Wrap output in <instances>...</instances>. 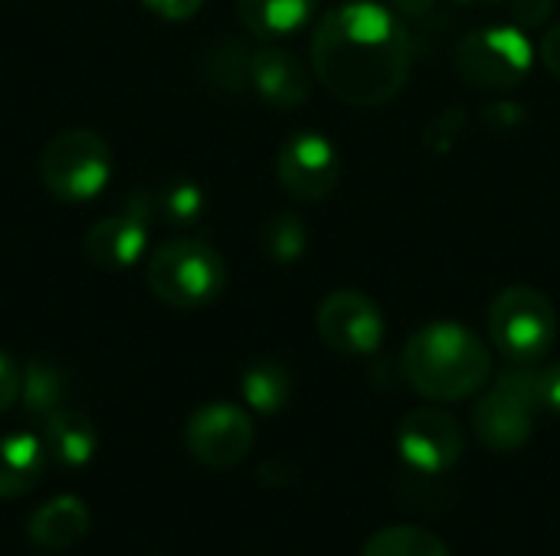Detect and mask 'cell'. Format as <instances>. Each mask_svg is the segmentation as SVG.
Segmentation results:
<instances>
[{
    "label": "cell",
    "instance_id": "f1b7e54d",
    "mask_svg": "<svg viewBox=\"0 0 560 556\" xmlns=\"http://www.w3.org/2000/svg\"><path fill=\"white\" fill-rule=\"evenodd\" d=\"M495 128H509V125H515L518 118H522V111H518V105H505V102H499V105H492L489 108V115H486Z\"/></svg>",
    "mask_w": 560,
    "mask_h": 556
},
{
    "label": "cell",
    "instance_id": "9c48e42d",
    "mask_svg": "<svg viewBox=\"0 0 560 556\" xmlns=\"http://www.w3.org/2000/svg\"><path fill=\"white\" fill-rule=\"evenodd\" d=\"M151 216H154V197L144 190L131 193L118 213L92 223V229L85 233L89 262L98 269H108V272H121V269L138 265L148 252Z\"/></svg>",
    "mask_w": 560,
    "mask_h": 556
},
{
    "label": "cell",
    "instance_id": "8992f818",
    "mask_svg": "<svg viewBox=\"0 0 560 556\" xmlns=\"http://www.w3.org/2000/svg\"><path fill=\"white\" fill-rule=\"evenodd\" d=\"M456 72L482 92H505L525 82L535 66V46L522 26H482L456 43Z\"/></svg>",
    "mask_w": 560,
    "mask_h": 556
},
{
    "label": "cell",
    "instance_id": "3957f363",
    "mask_svg": "<svg viewBox=\"0 0 560 556\" xmlns=\"http://www.w3.org/2000/svg\"><path fill=\"white\" fill-rule=\"evenodd\" d=\"M144 282L151 295L171 308H203L226 288V262L203 239H167L148 256Z\"/></svg>",
    "mask_w": 560,
    "mask_h": 556
},
{
    "label": "cell",
    "instance_id": "5b68a950",
    "mask_svg": "<svg viewBox=\"0 0 560 556\" xmlns=\"http://www.w3.org/2000/svg\"><path fill=\"white\" fill-rule=\"evenodd\" d=\"M112 177V147L89 128L59 131L39 154V180L62 203H85Z\"/></svg>",
    "mask_w": 560,
    "mask_h": 556
},
{
    "label": "cell",
    "instance_id": "4dcf8cb0",
    "mask_svg": "<svg viewBox=\"0 0 560 556\" xmlns=\"http://www.w3.org/2000/svg\"><path fill=\"white\" fill-rule=\"evenodd\" d=\"M456 3H463V7H472V3H492V7H495V3H502V0H456Z\"/></svg>",
    "mask_w": 560,
    "mask_h": 556
},
{
    "label": "cell",
    "instance_id": "52a82bcc",
    "mask_svg": "<svg viewBox=\"0 0 560 556\" xmlns=\"http://www.w3.org/2000/svg\"><path fill=\"white\" fill-rule=\"evenodd\" d=\"M256 442L253 416L233 403H207L190 413L184 446L207 469H236Z\"/></svg>",
    "mask_w": 560,
    "mask_h": 556
},
{
    "label": "cell",
    "instance_id": "44dd1931",
    "mask_svg": "<svg viewBox=\"0 0 560 556\" xmlns=\"http://www.w3.org/2000/svg\"><path fill=\"white\" fill-rule=\"evenodd\" d=\"M502 377L528 397L538 416H560V364H515Z\"/></svg>",
    "mask_w": 560,
    "mask_h": 556
},
{
    "label": "cell",
    "instance_id": "ac0fdd59",
    "mask_svg": "<svg viewBox=\"0 0 560 556\" xmlns=\"http://www.w3.org/2000/svg\"><path fill=\"white\" fill-rule=\"evenodd\" d=\"M66 397H69V374L52 364V360H30L23 367V390H20V400H23V410L33 416V419H46L52 416L56 410L66 406Z\"/></svg>",
    "mask_w": 560,
    "mask_h": 556
},
{
    "label": "cell",
    "instance_id": "cb8c5ba5",
    "mask_svg": "<svg viewBox=\"0 0 560 556\" xmlns=\"http://www.w3.org/2000/svg\"><path fill=\"white\" fill-rule=\"evenodd\" d=\"M207 206L203 190L194 180H177L167 184L158 197H154V213H161L164 223H194Z\"/></svg>",
    "mask_w": 560,
    "mask_h": 556
},
{
    "label": "cell",
    "instance_id": "4fadbf2b",
    "mask_svg": "<svg viewBox=\"0 0 560 556\" xmlns=\"http://www.w3.org/2000/svg\"><path fill=\"white\" fill-rule=\"evenodd\" d=\"M249 88L272 108H299L312 95V72L295 52L266 46L249 56Z\"/></svg>",
    "mask_w": 560,
    "mask_h": 556
},
{
    "label": "cell",
    "instance_id": "2e32d148",
    "mask_svg": "<svg viewBox=\"0 0 560 556\" xmlns=\"http://www.w3.org/2000/svg\"><path fill=\"white\" fill-rule=\"evenodd\" d=\"M49 456L39 436L7 433L0 439V501H16L30 495L46 475Z\"/></svg>",
    "mask_w": 560,
    "mask_h": 556
},
{
    "label": "cell",
    "instance_id": "277c9868",
    "mask_svg": "<svg viewBox=\"0 0 560 556\" xmlns=\"http://www.w3.org/2000/svg\"><path fill=\"white\" fill-rule=\"evenodd\" d=\"M489 338L512 364H538L558 341V311L545 292L509 285L489 308Z\"/></svg>",
    "mask_w": 560,
    "mask_h": 556
},
{
    "label": "cell",
    "instance_id": "ffe728a7",
    "mask_svg": "<svg viewBox=\"0 0 560 556\" xmlns=\"http://www.w3.org/2000/svg\"><path fill=\"white\" fill-rule=\"evenodd\" d=\"M361 556H453L440 534L417 524H390L368 537Z\"/></svg>",
    "mask_w": 560,
    "mask_h": 556
},
{
    "label": "cell",
    "instance_id": "8fae6325",
    "mask_svg": "<svg viewBox=\"0 0 560 556\" xmlns=\"http://www.w3.org/2000/svg\"><path fill=\"white\" fill-rule=\"evenodd\" d=\"M315 328H318V338L331 351L348 354V357L374 354L384 341V315H381L377 301L354 288L331 292L318 305Z\"/></svg>",
    "mask_w": 560,
    "mask_h": 556
},
{
    "label": "cell",
    "instance_id": "603a6c76",
    "mask_svg": "<svg viewBox=\"0 0 560 556\" xmlns=\"http://www.w3.org/2000/svg\"><path fill=\"white\" fill-rule=\"evenodd\" d=\"M249 56L240 43L226 39L217 49H210L207 56V75L213 85L226 88V92H243L249 85Z\"/></svg>",
    "mask_w": 560,
    "mask_h": 556
},
{
    "label": "cell",
    "instance_id": "7c38bea8",
    "mask_svg": "<svg viewBox=\"0 0 560 556\" xmlns=\"http://www.w3.org/2000/svg\"><path fill=\"white\" fill-rule=\"evenodd\" d=\"M535 419H538V413L528 403V397L518 387H512L502 374L472 410V429H476L479 442L502 456L528 446V439L535 433Z\"/></svg>",
    "mask_w": 560,
    "mask_h": 556
},
{
    "label": "cell",
    "instance_id": "30bf717a",
    "mask_svg": "<svg viewBox=\"0 0 560 556\" xmlns=\"http://www.w3.org/2000/svg\"><path fill=\"white\" fill-rule=\"evenodd\" d=\"M276 177L289 197L318 203L335 193L341 180V161L335 144L318 131H295L276 157Z\"/></svg>",
    "mask_w": 560,
    "mask_h": 556
},
{
    "label": "cell",
    "instance_id": "6da1fadb",
    "mask_svg": "<svg viewBox=\"0 0 560 556\" xmlns=\"http://www.w3.org/2000/svg\"><path fill=\"white\" fill-rule=\"evenodd\" d=\"M413 46L394 10L374 0L331 7L312 36L315 79L348 105H384L410 79Z\"/></svg>",
    "mask_w": 560,
    "mask_h": 556
},
{
    "label": "cell",
    "instance_id": "7402d4cb",
    "mask_svg": "<svg viewBox=\"0 0 560 556\" xmlns=\"http://www.w3.org/2000/svg\"><path fill=\"white\" fill-rule=\"evenodd\" d=\"M305 246H308V229L295 213H276V216L266 220V226H262V252L272 262L289 265V262L302 259Z\"/></svg>",
    "mask_w": 560,
    "mask_h": 556
},
{
    "label": "cell",
    "instance_id": "7a4b0ae2",
    "mask_svg": "<svg viewBox=\"0 0 560 556\" xmlns=\"http://www.w3.org/2000/svg\"><path fill=\"white\" fill-rule=\"evenodd\" d=\"M404 377L420 397L433 403H456L476 397L489 383L492 354L469 328L433 321L407 341Z\"/></svg>",
    "mask_w": 560,
    "mask_h": 556
},
{
    "label": "cell",
    "instance_id": "83f0119b",
    "mask_svg": "<svg viewBox=\"0 0 560 556\" xmlns=\"http://www.w3.org/2000/svg\"><path fill=\"white\" fill-rule=\"evenodd\" d=\"M541 59L548 66V72L560 79V23H555L551 29H545L541 36Z\"/></svg>",
    "mask_w": 560,
    "mask_h": 556
},
{
    "label": "cell",
    "instance_id": "484cf974",
    "mask_svg": "<svg viewBox=\"0 0 560 556\" xmlns=\"http://www.w3.org/2000/svg\"><path fill=\"white\" fill-rule=\"evenodd\" d=\"M20 390H23V367L7 351H0V413L20 403Z\"/></svg>",
    "mask_w": 560,
    "mask_h": 556
},
{
    "label": "cell",
    "instance_id": "5bb4252c",
    "mask_svg": "<svg viewBox=\"0 0 560 556\" xmlns=\"http://www.w3.org/2000/svg\"><path fill=\"white\" fill-rule=\"evenodd\" d=\"M89 528H92L89 505L75 495H59L30 514L26 537L39 551H69L89 534Z\"/></svg>",
    "mask_w": 560,
    "mask_h": 556
},
{
    "label": "cell",
    "instance_id": "d4e9b609",
    "mask_svg": "<svg viewBox=\"0 0 560 556\" xmlns=\"http://www.w3.org/2000/svg\"><path fill=\"white\" fill-rule=\"evenodd\" d=\"M509 13L512 23L528 33L548 23V16L555 13V0H509Z\"/></svg>",
    "mask_w": 560,
    "mask_h": 556
},
{
    "label": "cell",
    "instance_id": "4316f807",
    "mask_svg": "<svg viewBox=\"0 0 560 556\" xmlns=\"http://www.w3.org/2000/svg\"><path fill=\"white\" fill-rule=\"evenodd\" d=\"M144 3V10H151L154 16H161V20H190L200 7H203V0H141Z\"/></svg>",
    "mask_w": 560,
    "mask_h": 556
},
{
    "label": "cell",
    "instance_id": "9a60e30c",
    "mask_svg": "<svg viewBox=\"0 0 560 556\" xmlns=\"http://www.w3.org/2000/svg\"><path fill=\"white\" fill-rule=\"evenodd\" d=\"M39 439L46 446V456L62 469H85L98 452L95 423L72 406H62L52 416H46Z\"/></svg>",
    "mask_w": 560,
    "mask_h": 556
},
{
    "label": "cell",
    "instance_id": "e0dca14e",
    "mask_svg": "<svg viewBox=\"0 0 560 556\" xmlns=\"http://www.w3.org/2000/svg\"><path fill=\"white\" fill-rule=\"evenodd\" d=\"M318 0H236L240 23L259 39H279L315 16Z\"/></svg>",
    "mask_w": 560,
    "mask_h": 556
},
{
    "label": "cell",
    "instance_id": "d6986e66",
    "mask_svg": "<svg viewBox=\"0 0 560 556\" xmlns=\"http://www.w3.org/2000/svg\"><path fill=\"white\" fill-rule=\"evenodd\" d=\"M240 390H243V400L253 413L259 416H276L285 410L289 397H292V377L282 364L276 360H259L253 364L243 380H240Z\"/></svg>",
    "mask_w": 560,
    "mask_h": 556
},
{
    "label": "cell",
    "instance_id": "f546056e",
    "mask_svg": "<svg viewBox=\"0 0 560 556\" xmlns=\"http://www.w3.org/2000/svg\"><path fill=\"white\" fill-rule=\"evenodd\" d=\"M390 7L404 16H423L433 7V0H390Z\"/></svg>",
    "mask_w": 560,
    "mask_h": 556
},
{
    "label": "cell",
    "instance_id": "ba28073f",
    "mask_svg": "<svg viewBox=\"0 0 560 556\" xmlns=\"http://www.w3.org/2000/svg\"><path fill=\"white\" fill-rule=\"evenodd\" d=\"M397 452L413 472L433 478V475H443L459 465V459L466 452V436L453 413L423 406V410H413L410 416H404V423L397 429Z\"/></svg>",
    "mask_w": 560,
    "mask_h": 556
}]
</instances>
